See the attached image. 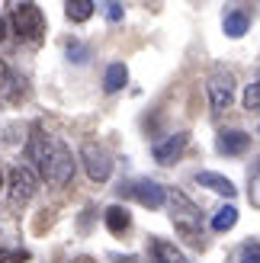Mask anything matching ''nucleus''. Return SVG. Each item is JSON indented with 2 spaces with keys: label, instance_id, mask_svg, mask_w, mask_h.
<instances>
[{
  "label": "nucleus",
  "instance_id": "obj_21",
  "mask_svg": "<svg viewBox=\"0 0 260 263\" xmlns=\"http://www.w3.org/2000/svg\"><path fill=\"white\" fill-rule=\"evenodd\" d=\"M29 260V251H7L0 247V263H26Z\"/></svg>",
  "mask_w": 260,
  "mask_h": 263
},
{
  "label": "nucleus",
  "instance_id": "obj_22",
  "mask_svg": "<svg viewBox=\"0 0 260 263\" xmlns=\"http://www.w3.org/2000/svg\"><path fill=\"white\" fill-rule=\"evenodd\" d=\"M106 16H109L113 23H119V20H122V7H119V4H106Z\"/></svg>",
  "mask_w": 260,
  "mask_h": 263
},
{
  "label": "nucleus",
  "instance_id": "obj_4",
  "mask_svg": "<svg viewBox=\"0 0 260 263\" xmlns=\"http://www.w3.org/2000/svg\"><path fill=\"white\" fill-rule=\"evenodd\" d=\"M206 90H209V103H212V112H225L235 100V77L225 68H215L206 81Z\"/></svg>",
  "mask_w": 260,
  "mask_h": 263
},
{
  "label": "nucleus",
  "instance_id": "obj_14",
  "mask_svg": "<svg viewBox=\"0 0 260 263\" xmlns=\"http://www.w3.org/2000/svg\"><path fill=\"white\" fill-rule=\"evenodd\" d=\"M94 0H68L64 4V13H68V20L71 23H87L90 16H94Z\"/></svg>",
  "mask_w": 260,
  "mask_h": 263
},
{
  "label": "nucleus",
  "instance_id": "obj_19",
  "mask_svg": "<svg viewBox=\"0 0 260 263\" xmlns=\"http://www.w3.org/2000/svg\"><path fill=\"white\" fill-rule=\"evenodd\" d=\"M244 109H260V71L248 84V90H244Z\"/></svg>",
  "mask_w": 260,
  "mask_h": 263
},
{
  "label": "nucleus",
  "instance_id": "obj_26",
  "mask_svg": "<svg viewBox=\"0 0 260 263\" xmlns=\"http://www.w3.org/2000/svg\"><path fill=\"white\" fill-rule=\"evenodd\" d=\"M257 132H260V128H257Z\"/></svg>",
  "mask_w": 260,
  "mask_h": 263
},
{
  "label": "nucleus",
  "instance_id": "obj_7",
  "mask_svg": "<svg viewBox=\"0 0 260 263\" xmlns=\"http://www.w3.org/2000/svg\"><path fill=\"white\" fill-rule=\"evenodd\" d=\"M122 193H125V196H132L135 202L148 205V209H161V205L167 202V190L158 186L154 180H135V183H125Z\"/></svg>",
  "mask_w": 260,
  "mask_h": 263
},
{
  "label": "nucleus",
  "instance_id": "obj_20",
  "mask_svg": "<svg viewBox=\"0 0 260 263\" xmlns=\"http://www.w3.org/2000/svg\"><path fill=\"white\" fill-rule=\"evenodd\" d=\"M251 202L254 205H260V157H257V164L251 167Z\"/></svg>",
  "mask_w": 260,
  "mask_h": 263
},
{
  "label": "nucleus",
  "instance_id": "obj_25",
  "mask_svg": "<svg viewBox=\"0 0 260 263\" xmlns=\"http://www.w3.org/2000/svg\"><path fill=\"white\" fill-rule=\"evenodd\" d=\"M0 190H4V174H0Z\"/></svg>",
  "mask_w": 260,
  "mask_h": 263
},
{
  "label": "nucleus",
  "instance_id": "obj_9",
  "mask_svg": "<svg viewBox=\"0 0 260 263\" xmlns=\"http://www.w3.org/2000/svg\"><path fill=\"white\" fill-rule=\"evenodd\" d=\"M215 148H218V154H225V157H238V154H244L251 148V135H248V132H238V128L218 132Z\"/></svg>",
  "mask_w": 260,
  "mask_h": 263
},
{
  "label": "nucleus",
  "instance_id": "obj_11",
  "mask_svg": "<svg viewBox=\"0 0 260 263\" xmlns=\"http://www.w3.org/2000/svg\"><path fill=\"white\" fill-rule=\"evenodd\" d=\"M148 263H187V260H183V254H180L174 244H167L164 238H154V241H151Z\"/></svg>",
  "mask_w": 260,
  "mask_h": 263
},
{
  "label": "nucleus",
  "instance_id": "obj_1",
  "mask_svg": "<svg viewBox=\"0 0 260 263\" xmlns=\"http://www.w3.org/2000/svg\"><path fill=\"white\" fill-rule=\"evenodd\" d=\"M26 161L51 186H68L71 177H74V167H77L71 148L61 138L48 135L42 125H32L29 138H26Z\"/></svg>",
  "mask_w": 260,
  "mask_h": 263
},
{
  "label": "nucleus",
  "instance_id": "obj_16",
  "mask_svg": "<svg viewBox=\"0 0 260 263\" xmlns=\"http://www.w3.org/2000/svg\"><path fill=\"white\" fill-rule=\"evenodd\" d=\"M231 263H260V241H244L231 254Z\"/></svg>",
  "mask_w": 260,
  "mask_h": 263
},
{
  "label": "nucleus",
  "instance_id": "obj_6",
  "mask_svg": "<svg viewBox=\"0 0 260 263\" xmlns=\"http://www.w3.org/2000/svg\"><path fill=\"white\" fill-rule=\"evenodd\" d=\"M81 161L87 167V177L94 180V183H106L109 180V174H113V157H109V151L103 148V144L87 141L84 148H81Z\"/></svg>",
  "mask_w": 260,
  "mask_h": 263
},
{
  "label": "nucleus",
  "instance_id": "obj_13",
  "mask_svg": "<svg viewBox=\"0 0 260 263\" xmlns=\"http://www.w3.org/2000/svg\"><path fill=\"white\" fill-rule=\"evenodd\" d=\"M128 225H132V215H128L122 205H109V209H106V228H109L113 234L128 231Z\"/></svg>",
  "mask_w": 260,
  "mask_h": 263
},
{
  "label": "nucleus",
  "instance_id": "obj_15",
  "mask_svg": "<svg viewBox=\"0 0 260 263\" xmlns=\"http://www.w3.org/2000/svg\"><path fill=\"white\" fill-rule=\"evenodd\" d=\"M128 81V71H125V64H109L106 68V77H103V87H106V93H116V90H122Z\"/></svg>",
  "mask_w": 260,
  "mask_h": 263
},
{
  "label": "nucleus",
  "instance_id": "obj_8",
  "mask_svg": "<svg viewBox=\"0 0 260 263\" xmlns=\"http://www.w3.org/2000/svg\"><path fill=\"white\" fill-rule=\"evenodd\" d=\"M187 141H190V135H187V132H174V135H167L164 141H154V148H151L154 161H158V164H174L177 157L183 154Z\"/></svg>",
  "mask_w": 260,
  "mask_h": 263
},
{
  "label": "nucleus",
  "instance_id": "obj_10",
  "mask_svg": "<svg viewBox=\"0 0 260 263\" xmlns=\"http://www.w3.org/2000/svg\"><path fill=\"white\" fill-rule=\"evenodd\" d=\"M196 183L199 186H206V190H212V193H218V196H225V199H235V183H231L228 177H222V174H212V170H202V174H196Z\"/></svg>",
  "mask_w": 260,
  "mask_h": 263
},
{
  "label": "nucleus",
  "instance_id": "obj_17",
  "mask_svg": "<svg viewBox=\"0 0 260 263\" xmlns=\"http://www.w3.org/2000/svg\"><path fill=\"white\" fill-rule=\"evenodd\" d=\"M235 221H238V209L225 205L212 215V231H228V228H235Z\"/></svg>",
  "mask_w": 260,
  "mask_h": 263
},
{
  "label": "nucleus",
  "instance_id": "obj_24",
  "mask_svg": "<svg viewBox=\"0 0 260 263\" xmlns=\"http://www.w3.org/2000/svg\"><path fill=\"white\" fill-rule=\"evenodd\" d=\"M71 263H94V260H90V257H74Z\"/></svg>",
  "mask_w": 260,
  "mask_h": 263
},
{
  "label": "nucleus",
  "instance_id": "obj_23",
  "mask_svg": "<svg viewBox=\"0 0 260 263\" xmlns=\"http://www.w3.org/2000/svg\"><path fill=\"white\" fill-rule=\"evenodd\" d=\"M4 39H7V20L0 16V42H4Z\"/></svg>",
  "mask_w": 260,
  "mask_h": 263
},
{
  "label": "nucleus",
  "instance_id": "obj_12",
  "mask_svg": "<svg viewBox=\"0 0 260 263\" xmlns=\"http://www.w3.org/2000/svg\"><path fill=\"white\" fill-rule=\"evenodd\" d=\"M225 35H231V39H241L244 32H248V26H251V16L244 10H228L225 13Z\"/></svg>",
  "mask_w": 260,
  "mask_h": 263
},
{
  "label": "nucleus",
  "instance_id": "obj_2",
  "mask_svg": "<svg viewBox=\"0 0 260 263\" xmlns=\"http://www.w3.org/2000/svg\"><path fill=\"white\" fill-rule=\"evenodd\" d=\"M167 205H171V221H174V231L183 238L190 247H202V212L180 190H167Z\"/></svg>",
  "mask_w": 260,
  "mask_h": 263
},
{
  "label": "nucleus",
  "instance_id": "obj_3",
  "mask_svg": "<svg viewBox=\"0 0 260 263\" xmlns=\"http://www.w3.org/2000/svg\"><path fill=\"white\" fill-rule=\"evenodd\" d=\"M10 16H13V32H16L23 42L39 45L45 39V13L35 4H13Z\"/></svg>",
  "mask_w": 260,
  "mask_h": 263
},
{
  "label": "nucleus",
  "instance_id": "obj_5",
  "mask_svg": "<svg viewBox=\"0 0 260 263\" xmlns=\"http://www.w3.org/2000/svg\"><path fill=\"white\" fill-rule=\"evenodd\" d=\"M7 186H10V202L13 205H23V202H29L35 190H39V174L32 167H26V164H16L10 170V180H7Z\"/></svg>",
  "mask_w": 260,
  "mask_h": 263
},
{
  "label": "nucleus",
  "instance_id": "obj_18",
  "mask_svg": "<svg viewBox=\"0 0 260 263\" xmlns=\"http://www.w3.org/2000/svg\"><path fill=\"white\" fill-rule=\"evenodd\" d=\"M0 97L7 100H16V77L7 68V61H0Z\"/></svg>",
  "mask_w": 260,
  "mask_h": 263
}]
</instances>
